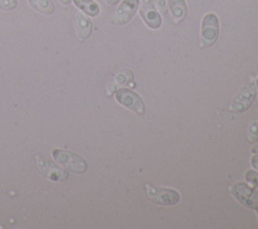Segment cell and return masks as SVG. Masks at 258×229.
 Returning a JSON list of instances; mask_svg holds the SVG:
<instances>
[{"mask_svg":"<svg viewBox=\"0 0 258 229\" xmlns=\"http://www.w3.org/2000/svg\"><path fill=\"white\" fill-rule=\"evenodd\" d=\"M51 154L53 159L57 163H59L63 168L72 173L84 174L88 168V164L86 160L82 156L76 154L75 152L59 149V148H54Z\"/></svg>","mask_w":258,"mask_h":229,"instance_id":"1","label":"cell"},{"mask_svg":"<svg viewBox=\"0 0 258 229\" xmlns=\"http://www.w3.org/2000/svg\"><path fill=\"white\" fill-rule=\"evenodd\" d=\"M145 194L150 202L161 206H172L179 202L180 196L177 191L169 188L155 187L146 184L144 186Z\"/></svg>","mask_w":258,"mask_h":229,"instance_id":"2","label":"cell"},{"mask_svg":"<svg viewBox=\"0 0 258 229\" xmlns=\"http://www.w3.org/2000/svg\"><path fill=\"white\" fill-rule=\"evenodd\" d=\"M257 95V88L254 83L243 86L232 99L228 109L231 113H242L250 108Z\"/></svg>","mask_w":258,"mask_h":229,"instance_id":"3","label":"cell"},{"mask_svg":"<svg viewBox=\"0 0 258 229\" xmlns=\"http://www.w3.org/2000/svg\"><path fill=\"white\" fill-rule=\"evenodd\" d=\"M232 196L244 207L250 210L258 209V192L243 182L233 184L229 188Z\"/></svg>","mask_w":258,"mask_h":229,"instance_id":"4","label":"cell"},{"mask_svg":"<svg viewBox=\"0 0 258 229\" xmlns=\"http://www.w3.org/2000/svg\"><path fill=\"white\" fill-rule=\"evenodd\" d=\"M220 33V24L218 16L215 13H208L204 16L201 25V47L213 45Z\"/></svg>","mask_w":258,"mask_h":229,"instance_id":"5","label":"cell"},{"mask_svg":"<svg viewBox=\"0 0 258 229\" xmlns=\"http://www.w3.org/2000/svg\"><path fill=\"white\" fill-rule=\"evenodd\" d=\"M115 99L120 105L139 115H143L145 113V105L143 99L136 92L128 88L118 89L115 92Z\"/></svg>","mask_w":258,"mask_h":229,"instance_id":"6","label":"cell"},{"mask_svg":"<svg viewBox=\"0 0 258 229\" xmlns=\"http://www.w3.org/2000/svg\"><path fill=\"white\" fill-rule=\"evenodd\" d=\"M140 0H123L117 7L113 17L110 19L111 23L116 25L127 24L137 12Z\"/></svg>","mask_w":258,"mask_h":229,"instance_id":"7","label":"cell"},{"mask_svg":"<svg viewBox=\"0 0 258 229\" xmlns=\"http://www.w3.org/2000/svg\"><path fill=\"white\" fill-rule=\"evenodd\" d=\"M36 164L39 171L51 181H64L69 178V173L66 168L47 160L41 156L36 157Z\"/></svg>","mask_w":258,"mask_h":229,"instance_id":"8","label":"cell"},{"mask_svg":"<svg viewBox=\"0 0 258 229\" xmlns=\"http://www.w3.org/2000/svg\"><path fill=\"white\" fill-rule=\"evenodd\" d=\"M145 24L151 29H157L161 26V17L156 10L152 0H141V7L139 10Z\"/></svg>","mask_w":258,"mask_h":229,"instance_id":"9","label":"cell"},{"mask_svg":"<svg viewBox=\"0 0 258 229\" xmlns=\"http://www.w3.org/2000/svg\"><path fill=\"white\" fill-rule=\"evenodd\" d=\"M76 33L80 41L86 40L92 33L93 25L91 19L82 11H76L75 13Z\"/></svg>","mask_w":258,"mask_h":229,"instance_id":"10","label":"cell"},{"mask_svg":"<svg viewBox=\"0 0 258 229\" xmlns=\"http://www.w3.org/2000/svg\"><path fill=\"white\" fill-rule=\"evenodd\" d=\"M134 79V74L132 73L131 70L125 69L122 70L121 72L117 73L110 81L108 85V94H112L116 91L117 88L119 87H124L127 86L130 82H132Z\"/></svg>","mask_w":258,"mask_h":229,"instance_id":"11","label":"cell"},{"mask_svg":"<svg viewBox=\"0 0 258 229\" xmlns=\"http://www.w3.org/2000/svg\"><path fill=\"white\" fill-rule=\"evenodd\" d=\"M168 8L175 24L183 21L187 15L185 0H168Z\"/></svg>","mask_w":258,"mask_h":229,"instance_id":"12","label":"cell"},{"mask_svg":"<svg viewBox=\"0 0 258 229\" xmlns=\"http://www.w3.org/2000/svg\"><path fill=\"white\" fill-rule=\"evenodd\" d=\"M80 11L90 17H96L100 13V6L95 0H72Z\"/></svg>","mask_w":258,"mask_h":229,"instance_id":"13","label":"cell"},{"mask_svg":"<svg viewBox=\"0 0 258 229\" xmlns=\"http://www.w3.org/2000/svg\"><path fill=\"white\" fill-rule=\"evenodd\" d=\"M29 6L42 14L50 15L55 11V5L51 0H27Z\"/></svg>","mask_w":258,"mask_h":229,"instance_id":"14","label":"cell"},{"mask_svg":"<svg viewBox=\"0 0 258 229\" xmlns=\"http://www.w3.org/2000/svg\"><path fill=\"white\" fill-rule=\"evenodd\" d=\"M247 140L250 143H255L258 141V115L253 116L248 124Z\"/></svg>","mask_w":258,"mask_h":229,"instance_id":"15","label":"cell"},{"mask_svg":"<svg viewBox=\"0 0 258 229\" xmlns=\"http://www.w3.org/2000/svg\"><path fill=\"white\" fill-rule=\"evenodd\" d=\"M245 180L258 192V173L254 169H248L245 173Z\"/></svg>","mask_w":258,"mask_h":229,"instance_id":"16","label":"cell"},{"mask_svg":"<svg viewBox=\"0 0 258 229\" xmlns=\"http://www.w3.org/2000/svg\"><path fill=\"white\" fill-rule=\"evenodd\" d=\"M18 6V0H0V10L11 11Z\"/></svg>","mask_w":258,"mask_h":229,"instance_id":"17","label":"cell"},{"mask_svg":"<svg viewBox=\"0 0 258 229\" xmlns=\"http://www.w3.org/2000/svg\"><path fill=\"white\" fill-rule=\"evenodd\" d=\"M154 2L158 11L162 15H165L168 10V0H154Z\"/></svg>","mask_w":258,"mask_h":229,"instance_id":"18","label":"cell"},{"mask_svg":"<svg viewBox=\"0 0 258 229\" xmlns=\"http://www.w3.org/2000/svg\"><path fill=\"white\" fill-rule=\"evenodd\" d=\"M251 165L258 170V154H254L251 157Z\"/></svg>","mask_w":258,"mask_h":229,"instance_id":"19","label":"cell"},{"mask_svg":"<svg viewBox=\"0 0 258 229\" xmlns=\"http://www.w3.org/2000/svg\"><path fill=\"white\" fill-rule=\"evenodd\" d=\"M251 151L253 152V153H258V142L256 143L255 142V144L252 146V148H251Z\"/></svg>","mask_w":258,"mask_h":229,"instance_id":"20","label":"cell"},{"mask_svg":"<svg viewBox=\"0 0 258 229\" xmlns=\"http://www.w3.org/2000/svg\"><path fill=\"white\" fill-rule=\"evenodd\" d=\"M110 5H116L120 0H105Z\"/></svg>","mask_w":258,"mask_h":229,"instance_id":"21","label":"cell"},{"mask_svg":"<svg viewBox=\"0 0 258 229\" xmlns=\"http://www.w3.org/2000/svg\"><path fill=\"white\" fill-rule=\"evenodd\" d=\"M59 2L62 4V5H69L72 3V0H59Z\"/></svg>","mask_w":258,"mask_h":229,"instance_id":"22","label":"cell"},{"mask_svg":"<svg viewBox=\"0 0 258 229\" xmlns=\"http://www.w3.org/2000/svg\"><path fill=\"white\" fill-rule=\"evenodd\" d=\"M256 88H257V92H258V78L256 80Z\"/></svg>","mask_w":258,"mask_h":229,"instance_id":"23","label":"cell"},{"mask_svg":"<svg viewBox=\"0 0 258 229\" xmlns=\"http://www.w3.org/2000/svg\"><path fill=\"white\" fill-rule=\"evenodd\" d=\"M256 212H257V217H258V209H256Z\"/></svg>","mask_w":258,"mask_h":229,"instance_id":"24","label":"cell"}]
</instances>
